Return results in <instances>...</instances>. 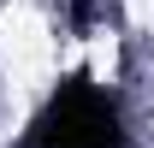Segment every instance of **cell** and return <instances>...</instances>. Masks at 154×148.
<instances>
[{
    "label": "cell",
    "mask_w": 154,
    "mask_h": 148,
    "mask_svg": "<svg viewBox=\"0 0 154 148\" xmlns=\"http://www.w3.org/2000/svg\"><path fill=\"white\" fill-rule=\"evenodd\" d=\"M30 148H125L119 101L89 77H65L30 125Z\"/></svg>",
    "instance_id": "obj_1"
}]
</instances>
